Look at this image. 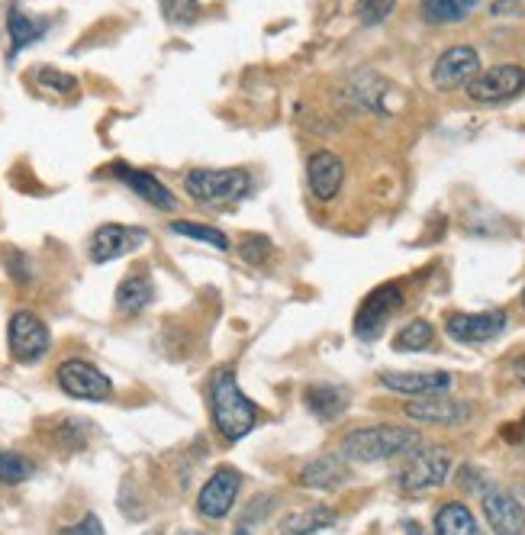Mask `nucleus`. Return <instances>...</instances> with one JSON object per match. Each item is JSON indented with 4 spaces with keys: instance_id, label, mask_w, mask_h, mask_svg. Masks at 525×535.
<instances>
[{
    "instance_id": "nucleus-31",
    "label": "nucleus",
    "mask_w": 525,
    "mask_h": 535,
    "mask_svg": "<svg viewBox=\"0 0 525 535\" xmlns=\"http://www.w3.org/2000/svg\"><path fill=\"white\" fill-rule=\"evenodd\" d=\"M239 255L245 265L261 268L271 258V242L265 236H245V242L239 245Z\"/></svg>"
},
{
    "instance_id": "nucleus-36",
    "label": "nucleus",
    "mask_w": 525,
    "mask_h": 535,
    "mask_svg": "<svg viewBox=\"0 0 525 535\" xmlns=\"http://www.w3.org/2000/svg\"><path fill=\"white\" fill-rule=\"evenodd\" d=\"M181 535H203V532H181Z\"/></svg>"
},
{
    "instance_id": "nucleus-37",
    "label": "nucleus",
    "mask_w": 525,
    "mask_h": 535,
    "mask_svg": "<svg viewBox=\"0 0 525 535\" xmlns=\"http://www.w3.org/2000/svg\"><path fill=\"white\" fill-rule=\"evenodd\" d=\"M522 310H525V291H522Z\"/></svg>"
},
{
    "instance_id": "nucleus-23",
    "label": "nucleus",
    "mask_w": 525,
    "mask_h": 535,
    "mask_svg": "<svg viewBox=\"0 0 525 535\" xmlns=\"http://www.w3.org/2000/svg\"><path fill=\"white\" fill-rule=\"evenodd\" d=\"M348 407V397L342 387H332V384H313L306 387V410H310L316 419H323V423H329V419L342 416Z\"/></svg>"
},
{
    "instance_id": "nucleus-25",
    "label": "nucleus",
    "mask_w": 525,
    "mask_h": 535,
    "mask_svg": "<svg viewBox=\"0 0 525 535\" xmlns=\"http://www.w3.org/2000/svg\"><path fill=\"white\" fill-rule=\"evenodd\" d=\"M432 339H435V326L429 320H422V316H416V320L403 323L397 329V336H393V352H426Z\"/></svg>"
},
{
    "instance_id": "nucleus-28",
    "label": "nucleus",
    "mask_w": 525,
    "mask_h": 535,
    "mask_svg": "<svg viewBox=\"0 0 525 535\" xmlns=\"http://www.w3.org/2000/svg\"><path fill=\"white\" fill-rule=\"evenodd\" d=\"M162 4L165 20L174 26H191L200 17V4L197 0H158Z\"/></svg>"
},
{
    "instance_id": "nucleus-3",
    "label": "nucleus",
    "mask_w": 525,
    "mask_h": 535,
    "mask_svg": "<svg viewBox=\"0 0 525 535\" xmlns=\"http://www.w3.org/2000/svg\"><path fill=\"white\" fill-rule=\"evenodd\" d=\"M184 191L203 207H232L249 197L252 175L245 168H191L184 175Z\"/></svg>"
},
{
    "instance_id": "nucleus-32",
    "label": "nucleus",
    "mask_w": 525,
    "mask_h": 535,
    "mask_svg": "<svg viewBox=\"0 0 525 535\" xmlns=\"http://www.w3.org/2000/svg\"><path fill=\"white\" fill-rule=\"evenodd\" d=\"M36 78H39L42 88L58 91V94H71V91L78 88V78L75 75H65V71H58V68H42Z\"/></svg>"
},
{
    "instance_id": "nucleus-20",
    "label": "nucleus",
    "mask_w": 525,
    "mask_h": 535,
    "mask_svg": "<svg viewBox=\"0 0 525 535\" xmlns=\"http://www.w3.org/2000/svg\"><path fill=\"white\" fill-rule=\"evenodd\" d=\"M339 523V513L332 510L326 503H313V506H303V510H294L281 519V526H277V535H316L323 529H332Z\"/></svg>"
},
{
    "instance_id": "nucleus-6",
    "label": "nucleus",
    "mask_w": 525,
    "mask_h": 535,
    "mask_svg": "<svg viewBox=\"0 0 525 535\" xmlns=\"http://www.w3.org/2000/svg\"><path fill=\"white\" fill-rule=\"evenodd\" d=\"M7 342H10V355L17 358L20 365H36V361L46 358V352L52 349V332L33 310H17L10 316Z\"/></svg>"
},
{
    "instance_id": "nucleus-1",
    "label": "nucleus",
    "mask_w": 525,
    "mask_h": 535,
    "mask_svg": "<svg viewBox=\"0 0 525 535\" xmlns=\"http://www.w3.org/2000/svg\"><path fill=\"white\" fill-rule=\"evenodd\" d=\"M419 432L410 426H361L339 442V455L355 465H377V461L413 452Z\"/></svg>"
},
{
    "instance_id": "nucleus-5",
    "label": "nucleus",
    "mask_w": 525,
    "mask_h": 535,
    "mask_svg": "<svg viewBox=\"0 0 525 535\" xmlns=\"http://www.w3.org/2000/svg\"><path fill=\"white\" fill-rule=\"evenodd\" d=\"M403 287L397 281H390V284H381V287H374V291L361 300V307L355 313V336L361 342H374V339H381L384 336V329L387 323L397 316V310L403 307Z\"/></svg>"
},
{
    "instance_id": "nucleus-18",
    "label": "nucleus",
    "mask_w": 525,
    "mask_h": 535,
    "mask_svg": "<svg viewBox=\"0 0 525 535\" xmlns=\"http://www.w3.org/2000/svg\"><path fill=\"white\" fill-rule=\"evenodd\" d=\"M152 300H155V281L149 268H142V265L129 271L120 281V287H116V310L123 316H139Z\"/></svg>"
},
{
    "instance_id": "nucleus-29",
    "label": "nucleus",
    "mask_w": 525,
    "mask_h": 535,
    "mask_svg": "<svg viewBox=\"0 0 525 535\" xmlns=\"http://www.w3.org/2000/svg\"><path fill=\"white\" fill-rule=\"evenodd\" d=\"M33 474V465L17 452H0V481L4 484H23Z\"/></svg>"
},
{
    "instance_id": "nucleus-34",
    "label": "nucleus",
    "mask_w": 525,
    "mask_h": 535,
    "mask_svg": "<svg viewBox=\"0 0 525 535\" xmlns=\"http://www.w3.org/2000/svg\"><path fill=\"white\" fill-rule=\"evenodd\" d=\"M519 10V0H493L490 13L493 17H506V13H516Z\"/></svg>"
},
{
    "instance_id": "nucleus-11",
    "label": "nucleus",
    "mask_w": 525,
    "mask_h": 535,
    "mask_svg": "<svg viewBox=\"0 0 525 535\" xmlns=\"http://www.w3.org/2000/svg\"><path fill=\"white\" fill-rule=\"evenodd\" d=\"M403 413L413 419V423H426V426H458L471 416V403H464L458 397H451L448 390L439 394H422L413 397L403 407Z\"/></svg>"
},
{
    "instance_id": "nucleus-13",
    "label": "nucleus",
    "mask_w": 525,
    "mask_h": 535,
    "mask_svg": "<svg viewBox=\"0 0 525 535\" xmlns=\"http://www.w3.org/2000/svg\"><path fill=\"white\" fill-rule=\"evenodd\" d=\"M239 487H242V474L236 468H216L197 494V513L203 519H226L232 513V506H236Z\"/></svg>"
},
{
    "instance_id": "nucleus-27",
    "label": "nucleus",
    "mask_w": 525,
    "mask_h": 535,
    "mask_svg": "<svg viewBox=\"0 0 525 535\" xmlns=\"http://www.w3.org/2000/svg\"><path fill=\"white\" fill-rule=\"evenodd\" d=\"M171 233H174V236H184V239H191V242H203V245H210V249L229 252V236L223 233V229L207 226V223H187V220H174V223H171Z\"/></svg>"
},
{
    "instance_id": "nucleus-10",
    "label": "nucleus",
    "mask_w": 525,
    "mask_h": 535,
    "mask_svg": "<svg viewBox=\"0 0 525 535\" xmlns=\"http://www.w3.org/2000/svg\"><path fill=\"white\" fill-rule=\"evenodd\" d=\"M149 242V233L142 226H123V223H104L100 229H94L91 236V262L94 265H107L116 262V258L133 255L136 249Z\"/></svg>"
},
{
    "instance_id": "nucleus-8",
    "label": "nucleus",
    "mask_w": 525,
    "mask_h": 535,
    "mask_svg": "<svg viewBox=\"0 0 525 535\" xmlns=\"http://www.w3.org/2000/svg\"><path fill=\"white\" fill-rule=\"evenodd\" d=\"M468 97L474 104H506L525 91V68L522 65H493L477 71V78L468 84Z\"/></svg>"
},
{
    "instance_id": "nucleus-35",
    "label": "nucleus",
    "mask_w": 525,
    "mask_h": 535,
    "mask_svg": "<svg viewBox=\"0 0 525 535\" xmlns=\"http://www.w3.org/2000/svg\"><path fill=\"white\" fill-rule=\"evenodd\" d=\"M236 535H252V532H249V529H245V526H239V529H236Z\"/></svg>"
},
{
    "instance_id": "nucleus-4",
    "label": "nucleus",
    "mask_w": 525,
    "mask_h": 535,
    "mask_svg": "<svg viewBox=\"0 0 525 535\" xmlns=\"http://www.w3.org/2000/svg\"><path fill=\"white\" fill-rule=\"evenodd\" d=\"M451 474V455L445 445H419L406 452V465L400 471V490L403 494H432L439 490Z\"/></svg>"
},
{
    "instance_id": "nucleus-14",
    "label": "nucleus",
    "mask_w": 525,
    "mask_h": 535,
    "mask_svg": "<svg viewBox=\"0 0 525 535\" xmlns=\"http://www.w3.org/2000/svg\"><path fill=\"white\" fill-rule=\"evenodd\" d=\"M480 503H484V516L493 535H525V510L509 490L487 484L480 490Z\"/></svg>"
},
{
    "instance_id": "nucleus-24",
    "label": "nucleus",
    "mask_w": 525,
    "mask_h": 535,
    "mask_svg": "<svg viewBox=\"0 0 525 535\" xmlns=\"http://www.w3.org/2000/svg\"><path fill=\"white\" fill-rule=\"evenodd\" d=\"M480 0H419V13L426 23L445 26V23H461L468 20Z\"/></svg>"
},
{
    "instance_id": "nucleus-22",
    "label": "nucleus",
    "mask_w": 525,
    "mask_h": 535,
    "mask_svg": "<svg viewBox=\"0 0 525 535\" xmlns=\"http://www.w3.org/2000/svg\"><path fill=\"white\" fill-rule=\"evenodd\" d=\"M435 535H484L477 516L468 510V503L448 500L435 510Z\"/></svg>"
},
{
    "instance_id": "nucleus-17",
    "label": "nucleus",
    "mask_w": 525,
    "mask_h": 535,
    "mask_svg": "<svg viewBox=\"0 0 525 535\" xmlns=\"http://www.w3.org/2000/svg\"><path fill=\"white\" fill-rule=\"evenodd\" d=\"M381 384L393 394L403 397H422V394H439L451 387L448 371H384Z\"/></svg>"
},
{
    "instance_id": "nucleus-12",
    "label": "nucleus",
    "mask_w": 525,
    "mask_h": 535,
    "mask_svg": "<svg viewBox=\"0 0 525 535\" xmlns=\"http://www.w3.org/2000/svg\"><path fill=\"white\" fill-rule=\"evenodd\" d=\"M480 71V55L474 46H451L445 49L432 65V84L439 91H458L468 88Z\"/></svg>"
},
{
    "instance_id": "nucleus-26",
    "label": "nucleus",
    "mask_w": 525,
    "mask_h": 535,
    "mask_svg": "<svg viewBox=\"0 0 525 535\" xmlns=\"http://www.w3.org/2000/svg\"><path fill=\"white\" fill-rule=\"evenodd\" d=\"M348 91L355 94V104L358 107L374 110V113H384V97L390 94V84H384L377 75H371V71H364V75L355 78V84Z\"/></svg>"
},
{
    "instance_id": "nucleus-16",
    "label": "nucleus",
    "mask_w": 525,
    "mask_h": 535,
    "mask_svg": "<svg viewBox=\"0 0 525 535\" xmlns=\"http://www.w3.org/2000/svg\"><path fill=\"white\" fill-rule=\"evenodd\" d=\"M110 175L113 178H120L129 191H133L139 200H145L149 207H155V210H165V213H171L174 207H178V200H174V194L168 191V187L158 181L152 171H142V168H129L126 162H113L110 165Z\"/></svg>"
},
{
    "instance_id": "nucleus-30",
    "label": "nucleus",
    "mask_w": 525,
    "mask_h": 535,
    "mask_svg": "<svg viewBox=\"0 0 525 535\" xmlns=\"http://www.w3.org/2000/svg\"><path fill=\"white\" fill-rule=\"evenodd\" d=\"M393 10H397V0H358L361 26H381Z\"/></svg>"
},
{
    "instance_id": "nucleus-19",
    "label": "nucleus",
    "mask_w": 525,
    "mask_h": 535,
    "mask_svg": "<svg viewBox=\"0 0 525 535\" xmlns=\"http://www.w3.org/2000/svg\"><path fill=\"white\" fill-rule=\"evenodd\" d=\"M297 481L310 490H335L348 481V468L342 455H319L313 461H306L300 468Z\"/></svg>"
},
{
    "instance_id": "nucleus-33",
    "label": "nucleus",
    "mask_w": 525,
    "mask_h": 535,
    "mask_svg": "<svg viewBox=\"0 0 525 535\" xmlns=\"http://www.w3.org/2000/svg\"><path fill=\"white\" fill-rule=\"evenodd\" d=\"M62 535H104V526H100V519L94 513H87L75 526H68Z\"/></svg>"
},
{
    "instance_id": "nucleus-2",
    "label": "nucleus",
    "mask_w": 525,
    "mask_h": 535,
    "mask_svg": "<svg viewBox=\"0 0 525 535\" xmlns=\"http://www.w3.org/2000/svg\"><path fill=\"white\" fill-rule=\"evenodd\" d=\"M210 407H213V423L220 429V436L226 442H239L245 439L258 423V410L255 403L245 397V390L239 387L236 374L229 368L213 374L210 384Z\"/></svg>"
},
{
    "instance_id": "nucleus-15",
    "label": "nucleus",
    "mask_w": 525,
    "mask_h": 535,
    "mask_svg": "<svg viewBox=\"0 0 525 535\" xmlns=\"http://www.w3.org/2000/svg\"><path fill=\"white\" fill-rule=\"evenodd\" d=\"M345 184V162L329 149H319L306 158V187L319 204H329V200L339 197Z\"/></svg>"
},
{
    "instance_id": "nucleus-9",
    "label": "nucleus",
    "mask_w": 525,
    "mask_h": 535,
    "mask_svg": "<svg viewBox=\"0 0 525 535\" xmlns=\"http://www.w3.org/2000/svg\"><path fill=\"white\" fill-rule=\"evenodd\" d=\"M509 326L506 310H484V313H451L445 320V336L458 345H484L500 339Z\"/></svg>"
},
{
    "instance_id": "nucleus-21",
    "label": "nucleus",
    "mask_w": 525,
    "mask_h": 535,
    "mask_svg": "<svg viewBox=\"0 0 525 535\" xmlns=\"http://www.w3.org/2000/svg\"><path fill=\"white\" fill-rule=\"evenodd\" d=\"M49 20H42V17H29V13L23 7L13 4L7 10V33H10V59L13 55H20L26 46H33V42H39L42 36H46L49 30Z\"/></svg>"
},
{
    "instance_id": "nucleus-7",
    "label": "nucleus",
    "mask_w": 525,
    "mask_h": 535,
    "mask_svg": "<svg viewBox=\"0 0 525 535\" xmlns=\"http://www.w3.org/2000/svg\"><path fill=\"white\" fill-rule=\"evenodd\" d=\"M55 378H58V387L75 400L100 403V400H110V394H113V381L97 365H91V361H84V358L62 361Z\"/></svg>"
}]
</instances>
